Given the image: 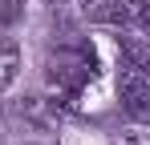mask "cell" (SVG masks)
<instances>
[{"label":"cell","instance_id":"obj_2","mask_svg":"<svg viewBox=\"0 0 150 145\" xmlns=\"http://www.w3.org/2000/svg\"><path fill=\"white\" fill-rule=\"evenodd\" d=\"M118 93H122L126 113L138 125H150V77L134 69L130 61H122V69H118Z\"/></svg>","mask_w":150,"mask_h":145},{"label":"cell","instance_id":"obj_4","mask_svg":"<svg viewBox=\"0 0 150 145\" xmlns=\"http://www.w3.org/2000/svg\"><path fill=\"white\" fill-rule=\"evenodd\" d=\"M16 16H21V0H4V4H0V28L12 24Z\"/></svg>","mask_w":150,"mask_h":145},{"label":"cell","instance_id":"obj_1","mask_svg":"<svg viewBox=\"0 0 150 145\" xmlns=\"http://www.w3.org/2000/svg\"><path fill=\"white\" fill-rule=\"evenodd\" d=\"M45 77L49 85L65 89V93H77L85 81H93V52L81 45H61L49 52V65H45Z\"/></svg>","mask_w":150,"mask_h":145},{"label":"cell","instance_id":"obj_3","mask_svg":"<svg viewBox=\"0 0 150 145\" xmlns=\"http://www.w3.org/2000/svg\"><path fill=\"white\" fill-rule=\"evenodd\" d=\"M16 72H21V48L16 40H0V93L16 85Z\"/></svg>","mask_w":150,"mask_h":145},{"label":"cell","instance_id":"obj_5","mask_svg":"<svg viewBox=\"0 0 150 145\" xmlns=\"http://www.w3.org/2000/svg\"><path fill=\"white\" fill-rule=\"evenodd\" d=\"M110 0H81V8L89 12V16H101V8H105Z\"/></svg>","mask_w":150,"mask_h":145}]
</instances>
